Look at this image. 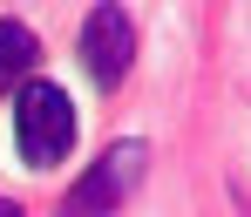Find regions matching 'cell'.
<instances>
[{"mask_svg":"<svg viewBox=\"0 0 251 217\" xmlns=\"http://www.w3.org/2000/svg\"><path fill=\"white\" fill-rule=\"evenodd\" d=\"M14 143H21V163L27 170H54L68 149H75V102L54 82H21L14 95Z\"/></svg>","mask_w":251,"mask_h":217,"instance_id":"6da1fadb","label":"cell"},{"mask_svg":"<svg viewBox=\"0 0 251 217\" xmlns=\"http://www.w3.org/2000/svg\"><path fill=\"white\" fill-rule=\"evenodd\" d=\"M143 163H150V143H136V136L116 143V149H102V156H95V170L75 176V190H68L61 217H109L129 190L143 183Z\"/></svg>","mask_w":251,"mask_h":217,"instance_id":"7a4b0ae2","label":"cell"},{"mask_svg":"<svg viewBox=\"0 0 251 217\" xmlns=\"http://www.w3.org/2000/svg\"><path fill=\"white\" fill-rule=\"evenodd\" d=\"M82 61H88V75H95L102 88H116L129 75V61H136V21H129V7H116V0L88 7V21H82Z\"/></svg>","mask_w":251,"mask_h":217,"instance_id":"3957f363","label":"cell"},{"mask_svg":"<svg viewBox=\"0 0 251 217\" xmlns=\"http://www.w3.org/2000/svg\"><path fill=\"white\" fill-rule=\"evenodd\" d=\"M34 61H41V41H34V27H21V21H0V95H14L21 82H34Z\"/></svg>","mask_w":251,"mask_h":217,"instance_id":"277c9868","label":"cell"},{"mask_svg":"<svg viewBox=\"0 0 251 217\" xmlns=\"http://www.w3.org/2000/svg\"><path fill=\"white\" fill-rule=\"evenodd\" d=\"M0 217H21V204H7V197H0Z\"/></svg>","mask_w":251,"mask_h":217,"instance_id":"5b68a950","label":"cell"}]
</instances>
